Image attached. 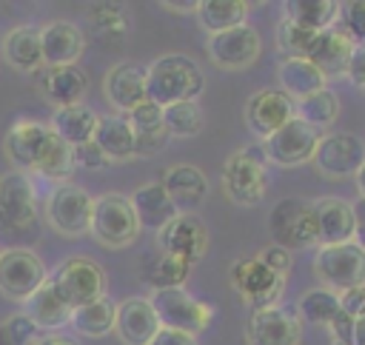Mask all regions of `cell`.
Instances as JSON below:
<instances>
[{"label":"cell","mask_w":365,"mask_h":345,"mask_svg":"<svg viewBox=\"0 0 365 345\" xmlns=\"http://www.w3.org/2000/svg\"><path fill=\"white\" fill-rule=\"evenodd\" d=\"M202 88V68L185 54H163L145 68V100L160 108L197 100Z\"/></svg>","instance_id":"cell-1"},{"label":"cell","mask_w":365,"mask_h":345,"mask_svg":"<svg viewBox=\"0 0 365 345\" xmlns=\"http://www.w3.org/2000/svg\"><path fill=\"white\" fill-rule=\"evenodd\" d=\"M37 234V197L34 182L23 171L0 177V237H34Z\"/></svg>","instance_id":"cell-2"},{"label":"cell","mask_w":365,"mask_h":345,"mask_svg":"<svg viewBox=\"0 0 365 345\" xmlns=\"http://www.w3.org/2000/svg\"><path fill=\"white\" fill-rule=\"evenodd\" d=\"M265 165H268V160H265L262 145H245L237 154H231L222 165L225 197L237 205H245V208L259 205L265 197V185H268Z\"/></svg>","instance_id":"cell-3"},{"label":"cell","mask_w":365,"mask_h":345,"mask_svg":"<svg viewBox=\"0 0 365 345\" xmlns=\"http://www.w3.org/2000/svg\"><path fill=\"white\" fill-rule=\"evenodd\" d=\"M140 222L131 208V200L125 194H103L94 200L91 211V228L88 234L103 245V248H128L140 237Z\"/></svg>","instance_id":"cell-4"},{"label":"cell","mask_w":365,"mask_h":345,"mask_svg":"<svg viewBox=\"0 0 365 345\" xmlns=\"http://www.w3.org/2000/svg\"><path fill=\"white\" fill-rule=\"evenodd\" d=\"M60 299L74 311L106 297V271L88 257H68L48 277Z\"/></svg>","instance_id":"cell-5"},{"label":"cell","mask_w":365,"mask_h":345,"mask_svg":"<svg viewBox=\"0 0 365 345\" xmlns=\"http://www.w3.org/2000/svg\"><path fill=\"white\" fill-rule=\"evenodd\" d=\"M157 319L163 328L171 331H182L197 336L200 331H205L214 319V308L202 299H197L194 294H188L185 288H163V291H151L148 297Z\"/></svg>","instance_id":"cell-6"},{"label":"cell","mask_w":365,"mask_h":345,"mask_svg":"<svg viewBox=\"0 0 365 345\" xmlns=\"http://www.w3.org/2000/svg\"><path fill=\"white\" fill-rule=\"evenodd\" d=\"M314 274L322 288L342 294L348 288L365 285V251L354 242L342 245H319L314 257Z\"/></svg>","instance_id":"cell-7"},{"label":"cell","mask_w":365,"mask_h":345,"mask_svg":"<svg viewBox=\"0 0 365 345\" xmlns=\"http://www.w3.org/2000/svg\"><path fill=\"white\" fill-rule=\"evenodd\" d=\"M268 228L274 237V245L294 251V248H311L319 245L317 234V217L314 205L302 200H279L268 214Z\"/></svg>","instance_id":"cell-8"},{"label":"cell","mask_w":365,"mask_h":345,"mask_svg":"<svg viewBox=\"0 0 365 345\" xmlns=\"http://www.w3.org/2000/svg\"><path fill=\"white\" fill-rule=\"evenodd\" d=\"M91 211L94 200L86 188L63 182L57 185L46 200V220L48 225L63 237H83L91 228Z\"/></svg>","instance_id":"cell-9"},{"label":"cell","mask_w":365,"mask_h":345,"mask_svg":"<svg viewBox=\"0 0 365 345\" xmlns=\"http://www.w3.org/2000/svg\"><path fill=\"white\" fill-rule=\"evenodd\" d=\"M234 291L242 297V302L251 311H262V308H274L285 291V279L277 277L274 271H268L257 257H242L231 265L228 271Z\"/></svg>","instance_id":"cell-10"},{"label":"cell","mask_w":365,"mask_h":345,"mask_svg":"<svg viewBox=\"0 0 365 345\" xmlns=\"http://www.w3.org/2000/svg\"><path fill=\"white\" fill-rule=\"evenodd\" d=\"M48 279V271L43 259L29 248H6L0 251V294L26 302L43 282Z\"/></svg>","instance_id":"cell-11"},{"label":"cell","mask_w":365,"mask_h":345,"mask_svg":"<svg viewBox=\"0 0 365 345\" xmlns=\"http://www.w3.org/2000/svg\"><path fill=\"white\" fill-rule=\"evenodd\" d=\"M311 163L322 177H331V180L356 177V171L365 165V140L356 134L319 137Z\"/></svg>","instance_id":"cell-12"},{"label":"cell","mask_w":365,"mask_h":345,"mask_svg":"<svg viewBox=\"0 0 365 345\" xmlns=\"http://www.w3.org/2000/svg\"><path fill=\"white\" fill-rule=\"evenodd\" d=\"M319 143V134L305 125L299 117H291L282 128H277L271 137L262 140L265 160L274 165H302L314 157Z\"/></svg>","instance_id":"cell-13"},{"label":"cell","mask_w":365,"mask_h":345,"mask_svg":"<svg viewBox=\"0 0 365 345\" xmlns=\"http://www.w3.org/2000/svg\"><path fill=\"white\" fill-rule=\"evenodd\" d=\"M157 245L160 254H171L194 265L208 251V228L197 214H177L163 231H157Z\"/></svg>","instance_id":"cell-14"},{"label":"cell","mask_w":365,"mask_h":345,"mask_svg":"<svg viewBox=\"0 0 365 345\" xmlns=\"http://www.w3.org/2000/svg\"><path fill=\"white\" fill-rule=\"evenodd\" d=\"M248 345H299L302 339V322L294 311H285L279 305L251 311L245 325Z\"/></svg>","instance_id":"cell-15"},{"label":"cell","mask_w":365,"mask_h":345,"mask_svg":"<svg viewBox=\"0 0 365 345\" xmlns=\"http://www.w3.org/2000/svg\"><path fill=\"white\" fill-rule=\"evenodd\" d=\"M208 54H211V63L220 68H228V71L248 68L259 57V34L248 23L228 29V31H220V34H211L208 37Z\"/></svg>","instance_id":"cell-16"},{"label":"cell","mask_w":365,"mask_h":345,"mask_svg":"<svg viewBox=\"0 0 365 345\" xmlns=\"http://www.w3.org/2000/svg\"><path fill=\"white\" fill-rule=\"evenodd\" d=\"M294 117V100L282 88H262L245 103V125L259 137H271Z\"/></svg>","instance_id":"cell-17"},{"label":"cell","mask_w":365,"mask_h":345,"mask_svg":"<svg viewBox=\"0 0 365 345\" xmlns=\"http://www.w3.org/2000/svg\"><path fill=\"white\" fill-rule=\"evenodd\" d=\"M83 48H86V37L68 20H51L40 29V54H43V66L48 68L77 66Z\"/></svg>","instance_id":"cell-18"},{"label":"cell","mask_w":365,"mask_h":345,"mask_svg":"<svg viewBox=\"0 0 365 345\" xmlns=\"http://www.w3.org/2000/svg\"><path fill=\"white\" fill-rule=\"evenodd\" d=\"M103 91H106V100L117 111L128 114L131 108L145 103V66H140L134 60H123V63L111 66L103 80Z\"/></svg>","instance_id":"cell-19"},{"label":"cell","mask_w":365,"mask_h":345,"mask_svg":"<svg viewBox=\"0 0 365 345\" xmlns=\"http://www.w3.org/2000/svg\"><path fill=\"white\" fill-rule=\"evenodd\" d=\"M160 328L163 325H160L148 297H128V299L117 302L114 331L125 345H148Z\"/></svg>","instance_id":"cell-20"},{"label":"cell","mask_w":365,"mask_h":345,"mask_svg":"<svg viewBox=\"0 0 365 345\" xmlns=\"http://www.w3.org/2000/svg\"><path fill=\"white\" fill-rule=\"evenodd\" d=\"M160 185L165 188L168 200L174 202V208L180 214H194V208H200L205 202L208 194V180L197 165L180 163V165H168L163 171Z\"/></svg>","instance_id":"cell-21"},{"label":"cell","mask_w":365,"mask_h":345,"mask_svg":"<svg viewBox=\"0 0 365 345\" xmlns=\"http://www.w3.org/2000/svg\"><path fill=\"white\" fill-rule=\"evenodd\" d=\"M351 51H354V43L336 29H325L314 37L305 60L317 66V71L325 77V80H336V77H345L348 71V60H351Z\"/></svg>","instance_id":"cell-22"},{"label":"cell","mask_w":365,"mask_h":345,"mask_svg":"<svg viewBox=\"0 0 365 345\" xmlns=\"http://www.w3.org/2000/svg\"><path fill=\"white\" fill-rule=\"evenodd\" d=\"M46 134H48V125L37 123V120H17L6 137H3V154L6 160L14 165V171H31L34 168V160L46 143Z\"/></svg>","instance_id":"cell-23"},{"label":"cell","mask_w":365,"mask_h":345,"mask_svg":"<svg viewBox=\"0 0 365 345\" xmlns=\"http://www.w3.org/2000/svg\"><path fill=\"white\" fill-rule=\"evenodd\" d=\"M37 77V86L40 91L57 103V108L63 105H77L88 88V77L80 66H57V68H48V66H40L34 71Z\"/></svg>","instance_id":"cell-24"},{"label":"cell","mask_w":365,"mask_h":345,"mask_svg":"<svg viewBox=\"0 0 365 345\" xmlns=\"http://www.w3.org/2000/svg\"><path fill=\"white\" fill-rule=\"evenodd\" d=\"M131 125V134H134V157H151L157 154L165 140H168V131H165V123H163V108L154 105V103H140L137 108H131L128 114H123Z\"/></svg>","instance_id":"cell-25"},{"label":"cell","mask_w":365,"mask_h":345,"mask_svg":"<svg viewBox=\"0 0 365 345\" xmlns=\"http://www.w3.org/2000/svg\"><path fill=\"white\" fill-rule=\"evenodd\" d=\"M314 205L319 245H342L354 237V208L339 197H322Z\"/></svg>","instance_id":"cell-26"},{"label":"cell","mask_w":365,"mask_h":345,"mask_svg":"<svg viewBox=\"0 0 365 345\" xmlns=\"http://www.w3.org/2000/svg\"><path fill=\"white\" fill-rule=\"evenodd\" d=\"M131 208L137 214V222L140 228H151V231H163L180 211L174 208V202L168 200L165 188L160 182H145L140 185L131 197Z\"/></svg>","instance_id":"cell-27"},{"label":"cell","mask_w":365,"mask_h":345,"mask_svg":"<svg viewBox=\"0 0 365 345\" xmlns=\"http://www.w3.org/2000/svg\"><path fill=\"white\" fill-rule=\"evenodd\" d=\"M91 143L106 154V160H131L134 157V134L123 114L97 117V128Z\"/></svg>","instance_id":"cell-28"},{"label":"cell","mask_w":365,"mask_h":345,"mask_svg":"<svg viewBox=\"0 0 365 345\" xmlns=\"http://www.w3.org/2000/svg\"><path fill=\"white\" fill-rule=\"evenodd\" d=\"M63 143H68L71 148L83 145V143H91L94 137V128H97V114L77 103V105H63V108H54L51 114V125H48Z\"/></svg>","instance_id":"cell-29"},{"label":"cell","mask_w":365,"mask_h":345,"mask_svg":"<svg viewBox=\"0 0 365 345\" xmlns=\"http://www.w3.org/2000/svg\"><path fill=\"white\" fill-rule=\"evenodd\" d=\"M277 77H279V86L282 91L291 97V100H302L314 91H322L325 88V77L317 71L314 63H308L305 57H282L279 68H277Z\"/></svg>","instance_id":"cell-30"},{"label":"cell","mask_w":365,"mask_h":345,"mask_svg":"<svg viewBox=\"0 0 365 345\" xmlns=\"http://www.w3.org/2000/svg\"><path fill=\"white\" fill-rule=\"evenodd\" d=\"M23 305H26V316H29L37 328L51 331V328H60V325L71 322V308L60 299V294L54 291V285H51L48 279H46Z\"/></svg>","instance_id":"cell-31"},{"label":"cell","mask_w":365,"mask_h":345,"mask_svg":"<svg viewBox=\"0 0 365 345\" xmlns=\"http://www.w3.org/2000/svg\"><path fill=\"white\" fill-rule=\"evenodd\" d=\"M3 57L17 71H37L43 66L40 54V29L34 26H17L3 37Z\"/></svg>","instance_id":"cell-32"},{"label":"cell","mask_w":365,"mask_h":345,"mask_svg":"<svg viewBox=\"0 0 365 345\" xmlns=\"http://www.w3.org/2000/svg\"><path fill=\"white\" fill-rule=\"evenodd\" d=\"M74 168H77V165H74V151H71V145L63 143V140L48 128L46 143H43V148H40V154H37L31 171L63 185V182H68V177L74 174Z\"/></svg>","instance_id":"cell-33"},{"label":"cell","mask_w":365,"mask_h":345,"mask_svg":"<svg viewBox=\"0 0 365 345\" xmlns=\"http://www.w3.org/2000/svg\"><path fill=\"white\" fill-rule=\"evenodd\" d=\"M336 0H288L282 6V20H291L308 31H325L336 23Z\"/></svg>","instance_id":"cell-34"},{"label":"cell","mask_w":365,"mask_h":345,"mask_svg":"<svg viewBox=\"0 0 365 345\" xmlns=\"http://www.w3.org/2000/svg\"><path fill=\"white\" fill-rule=\"evenodd\" d=\"M248 17V3L242 0H200L197 20L208 34H220L228 29L242 26Z\"/></svg>","instance_id":"cell-35"},{"label":"cell","mask_w":365,"mask_h":345,"mask_svg":"<svg viewBox=\"0 0 365 345\" xmlns=\"http://www.w3.org/2000/svg\"><path fill=\"white\" fill-rule=\"evenodd\" d=\"M336 114H339V97L331 88H322V91H314L302 100H294V117H299L314 131L331 125L336 120Z\"/></svg>","instance_id":"cell-36"},{"label":"cell","mask_w":365,"mask_h":345,"mask_svg":"<svg viewBox=\"0 0 365 345\" xmlns=\"http://www.w3.org/2000/svg\"><path fill=\"white\" fill-rule=\"evenodd\" d=\"M114 314H117V302H111L108 297L88 302L83 308L71 311V325L83 334V336H103L108 331H114Z\"/></svg>","instance_id":"cell-37"},{"label":"cell","mask_w":365,"mask_h":345,"mask_svg":"<svg viewBox=\"0 0 365 345\" xmlns=\"http://www.w3.org/2000/svg\"><path fill=\"white\" fill-rule=\"evenodd\" d=\"M339 314V297L328 288H311L297 302V316L308 325H328Z\"/></svg>","instance_id":"cell-38"},{"label":"cell","mask_w":365,"mask_h":345,"mask_svg":"<svg viewBox=\"0 0 365 345\" xmlns=\"http://www.w3.org/2000/svg\"><path fill=\"white\" fill-rule=\"evenodd\" d=\"M163 123L168 137H197L205 125V114L197 100H188V103H174L163 108Z\"/></svg>","instance_id":"cell-39"},{"label":"cell","mask_w":365,"mask_h":345,"mask_svg":"<svg viewBox=\"0 0 365 345\" xmlns=\"http://www.w3.org/2000/svg\"><path fill=\"white\" fill-rule=\"evenodd\" d=\"M188 274H191V262L171 257V254H160L151 262V268L143 271V279H148V285L154 291H163V288H182Z\"/></svg>","instance_id":"cell-40"},{"label":"cell","mask_w":365,"mask_h":345,"mask_svg":"<svg viewBox=\"0 0 365 345\" xmlns=\"http://www.w3.org/2000/svg\"><path fill=\"white\" fill-rule=\"evenodd\" d=\"M88 23H91L94 34H97L103 43H120L123 34H125V29H128L125 17H123L114 6H94V9L88 11Z\"/></svg>","instance_id":"cell-41"},{"label":"cell","mask_w":365,"mask_h":345,"mask_svg":"<svg viewBox=\"0 0 365 345\" xmlns=\"http://www.w3.org/2000/svg\"><path fill=\"white\" fill-rule=\"evenodd\" d=\"M317 34L319 31H308V29L291 23V20H279L277 23V46H279V51L285 57H305Z\"/></svg>","instance_id":"cell-42"},{"label":"cell","mask_w":365,"mask_h":345,"mask_svg":"<svg viewBox=\"0 0 365 345\" xmlns=\"http://www.w3.org/2000/svg\"><path fill=\"white\" fill-rule=\"evenodd\" d=\"M336 29L354 46H365V0H345V3H339Z\"/></svg>","instance_id":"cell-43"},{"label":"cell","mask_w":365,"mask_h":345,"mask_svg":"<svg viewBox=\"0 0 365 345\" xmlns=\"http://www.w3.org/2000/svg\"><path fill=\"white\" fill-rule=\"evenodd\" d=\"M40 328L26 316L14 314L0 322V345H37L40 342Z\"/></svg>","instance_id":"cell-44"},{"label":"cell","mask_w":365,"mask_h":345,"mask_svg":"<svg viewBox=\"0 0 365 345\" xmlns=\"http://www.w3.org/2000/svg\"><path fill=\"white\" fill-rule=\"evenodd\" d=\"M257 259L268 268V271H274L277 277H288V271H291V251H285V248H279V245H268V248H262L259 254H257Z\"/></svg>","instance_id":"cell-45"},{"label":"cell","mask_w":365,"mask_h":345,"mask_svg":"<svg viewBox=\"0 0 365 345\" xmlns=\"http://www.w3.org/2000/svg\"><path fill=\"white\" fill-rule=\"evenodd\" d=\"M74 151V165H80V168H88V171H97V168H103L108 160H106V154L94 145V143H83V145H77V148H71Z\"/></svg>","instance_id":"cell-46"},{"label":"cell","mask_w":365,"mask_h":345,"mask_svg":"<svg viewBox=\"0 0 365 345\" xmlns=\"http://www.w3.org/2000/svg\"><path fill=\"white\" fill-rule=\"evenodd\" d=\"M328 328H331V334H334V342L336 345H354V336H356V319L354 316H348L345 311H339L331 322H328Z\"/></svg>","instance_id":"cell-47"},{"label":"cell","mask_w":365,"mask_h":345,"mask_svg":"<svg viewBox=\"0 0 365 345\" xmlns=\"http://www.w3.org/2000/svg\"><path fill=\"white\" fill-rule=\"evenodd\" d=\"M336 297H339V311H345L348 316L359 319V316L365 314V285L348 288V291H342V294H336Z\"/></svg>","instance_id":"cell-48"},{"label":"cell","mask_w":365,"mask_h":345,"mask_svg":"<svg viewBox=\"0 0 365 345\" xmlns=\"http://www.w3.org/2000/svg\"><path fill=\"white\" fill-rule=\"evenodd\" d=\"M345 77L354 83V86H365V46H354L351 51V60H348V71Z\"/></svg>","instance_id":"cell-49"},{"label":"cell","mask_w":365,"mask_h":345,"mask_svg":"<svg viewBox=\"0 0 365 345\" xmlns=\"http://www.w3.org/2000/svg\"><path fill=\"white\" fill-rule=\"evenodd\" d=\"M148 345H197V336L182 334V331H171V328H160Z\"/></svg>","instance_id":"cell-50"},{"label":"cell","mask_w":365,"mask_h":345,"mask_svg":"<svg viewBox=\"0 0 365 345\" xmlns=\"http://www.w3.org/2000/svg\"><path fill=\"white\" fill-rule=\"evenodd\" d=\"M351 208H354V237H351V242L365 251V200H356Z\"/></svg>","instance_id":"cell-51"},{"label":"cell","mask_w":365,"mask_h":345,"mask_svg":"<svg viewBox=\"0 0 365 345\" xmlns=\"http://www.w3.org/2000/svg\"><path fill=\"white\" fill-rule=\"evenodd\" d=\"M160 6H163V9H168V11H177V14H188V11H194V14H197V0H185V3H177V0H163Z\"/></svg>","instance_id":"cell-52"},{"label":"cell","mask_w":365,"mask_h":345,"mask_svg":"<svg viewBox=\"0 0 365 345\" xmlns=\"http://www.w3.org/2000/svg\"><path fill=\"white\" fill-rule=\"evenodd\" d=\"M37 345H77V342L68 339V336H43Z\"/></svg>","instance_id":"cell-53"},{"label":"cell","mask_w":365,"mask_h":345,"mask_svg":"<svg viewBox=\"0 0 365 345\" xmlns=\"http://www.w3.org/2000/svg\"><path fill=\"white\" fill-rule=\"evenodd\" d=\"M354 180H356V188H359V200H365V165L356 171V177H354Z\"/></svg>","instance_id":"cell-54"},{"label":"cell","mask_w":365,"mask_h":345,"mask_svg":"<svg viewBox=\"0 0 365 345\" xmlns=\"http://www.w3.org/2000/svg\"><path fill=\"white\" fill-rule=\"evenodd\" d=\"M362 91H365V86H362Z\"/></svg>","instance_id":"cell-55"},{"label":"cell","mask_w":365,"mask_h":345,"mask_svg":"<svg viewBox=\"0 0 365 345\" xmlns=\"http://www.w3.org/2000/svg\"><path fill=\"white\" fill-rule=\"evenodd\" d=\"M334 345H336V342H334Z\"/></svg>","instance_id":"cell-56"}]
</instances>
